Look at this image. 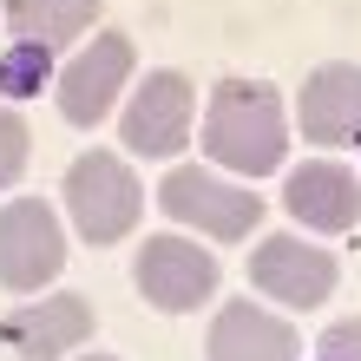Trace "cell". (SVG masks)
<instances>
[{"instance_id": "cell-1", "label": "cell", "mask_w": 361, "mask_h": 361, "mask_svg": "<svg viewBox=\"0 0 361 361\" xmlns=\"http://www.w3.org/2000/svg\"><path fill=\"white\" fill-rule=\"evenodd\" d=\"M204 152L237 178H263L283 164L289 152V118L269 79H224L210 92V118H204Z\"/></svg>"}, {"instance_id": "cell-2", "label": "cell", "mask_w": 361, "mask_h": 361, "mask_svg": "<svg viewBox=\"0 0 361 361\" xmlns=\"http://www.w3.org/2000/svg\"><path fill=\"white\" fill-rule=\"evenodd\" d=\"M66 210H73V224H79L86 243L112 250L118 237H132V224L145 210V190L125 171V158L86 152V158H73V171H66Z\"/></svg>"}, {"instance_id": "cell-3", "label": "cell", "mask_w": 361, "mask_h": 361, "mask_svg": "<svg viewBox=\"0 0 361 361\" xmlns=\"http://www.w3.org/2000/svg\"><path fill=\"white\" fill-rule=\"evenodd\" d=\"M158 204H164V217L204 230V237H217V243L250 237V230L263 224V197H250L237 184H217L210 171H197V164H178V171L158 184Z\"/></svg>"}, {"instance_id": "cell-4", "label": "cell", "mask_w": 361, "mask_h": 361, "mask_svg": "<svg viewBox=\"0 0 361 361\" xmlns=\"http://www.w3.org/2000/svg\"><path fill=\"white\" fill-rule=\"evenodd\" d=\"M66 269V237L39 197H13L0 210V289H47Z\"/></svg>"}, {"instance_id": "cell-5", "label": "cell", "mask_w": 361, "mask_h": 361, "mask_svg": "<svg viewBox=\"0 0 361 361\" xmlns=\"http://www.w3.org/2000/svg\"><path fill=\"white\" fill-rule=\"evenodd\" d=\"M132 276H138V295L152 309H164V315L204 309L210 289H217V263H210V250L184 243V237H152V243L138 250Z\"/></svg>"}, {"instance_id": "cell-6", "label": "cell", "mask_w": 361, "mask_h": 361, "mask_svg": "<svg viewBox=\"0 0 361 361\" xmlns=\"http://www.w3.org/2000/svg\"><path fill=\"white\" fill-rule=\"evenodd\" d=\"M190 79L184 73H152L125 105V152L138 158H171L190 138Z\"/></svg>"}, {"instance_id": "cell-7", "label": "cell", "mask_w": 361, "mask_h": 361, "mask_svg": "<svg viewBox=\"0 0 361 361\" xmlns=\"http://www.w3.org/2000/svg\"><path fill=\"white\" fill-rule=\"evenodd\" d=\"M335 276H342V263H335L329 250L302 243V237H269L257 257H250V283L263 295H276L283 309H315L335 289Z\"/></svg>"}, {"instance_id": "cell-8", "label": "cell", "mask_w": 361, "mask_h": 361, "mask_svg": "<svg viewBox=\"0 0 361 361\" xmlns=\"http://www.w3.org/2000/svg\"><path fill=\"white\" fill-rule=\"evenodd\" d=\"M125 79H132V39L105 27L92 47L59 73V112H66L73 125H99L105 112H112V99H118Z\"/></svg>"}, {"instance_id": "cell-9", "label": "cell", "mask_w": 361, "mask_h": 361, "mask_svg": "<svg viewBox=\"0 0 361 361\" xmlns=\"http://www.w3.org/2000/svg\"><path fill=\"white\" fill-rule=\"evenodd\" d=\"M0 342L20 361H59L79 342H92V309L86 295H47V302H27L0 322Z\"/></svg>"}, {"instance_id": "cell-10", "label": "cell", "mask_w": 361, "mask_h": 361, "mask_svg": "<svg viewBox=\"0 0 361 361\" xmlns=\"http://www.w3.org/2000/svg\"><path fill=\"white\" fill-rule=\"evenodd\" d=\"M302 138L309 145H361V66L335 59V66H315L302 79Z\"/></svg>"}, {"instance_id": "cell-11", "label": "cell", "mask_w": 361, "mask_h": 361, "mask_svg": "<svg viewBox=\"0 0 361 361\" xmlns=\"http://www.w3.org/2000/svg\"><path fill=\"white\" fill-rule=\"evenodd\" d=\"M204 355L210 361H295L302 335L283 315H263L257 302H224L210 335H204Z\"/></svg>"}, {"instance_id": "cell-12", "label": "cell", "mask_w": 361, "mask_h": 361, "mask_svg": "<svg viewBox=\"0 0 361 361\" xmlns=\"http://www.w3.org/2000/svg\"><path fill=\"white\" fill-rule=\"evenodd\" d=\"M283 204H289V217L309 224V230H355L361 184L342 164H295L289 184H283Z\"/></svg>"}, {"instance_id": "cell-13", "label": "cell", "mask_w": 361, "mask_h": 361, "mask_svg": "<svg viewBox=\"0 0 361 361\" xmlns=\"http://www.w3.org/2000/svg\"><path fill=\"white\" fill-rule=\"evenodd\" d=\"M99 7L105 0H7V27L20 39H33V47H73L86 27H99Z\"/></svg>"}, {"instance_id": "cell-14", "label": "cell", "mask_w": 361, "mask_h": 361, "mask_svg": "<svg viewBox=\"0 0 361 361\" xmlns=\"http://www.w3.org/2000/svg\"><path fill=\"white\" fill-rule=\"evenodd\" d=\"M47 79H53V53L33 47V39H13L7 59H0V92L7 99H39Z\"/></svg>"}, {"instance_id": "cell-15", "label": "cell", "mask_w": 361, "mask_h": 361, "mask_svg": "<svg viewBox=\"0 0 361 361\" xmlns=\"http://www.w3.org/2000/svg\"><path fill=\"white\" fill-rule=\"evenodd\" d=\"M20 171H27V125L13 112H0V184H13Z\"/></svg>"}, {"instance_id": "cell-16", "label": "cell", "mask_w": 361, "mask_h": 361, "mask_svg": "<svg viewBox=\"0 0 361 361\" xmlns=\"http://www.w3.org/2000/svg\"><path fill=\"white\" fill-rule=\"evenodd\" d=\"M322 355H335V361H361V322H335V329L322 335Z\"/></svg>"}, {"instance_id": "cell-17", "label": "cell", "mask_w": 361, "mask_h": 361, "mask_svg": "<svg viewBox=\"0 0 361 361\" xmlns=\"http://www.w3.org/2000/svg\"><path fill=\"white\" fill-rule=\"evenodd\" d=\"M86 361H112V355H86Z\"/></svg>"}, {"instance_id": "cell-18", "label": "cell", "mask_w": 361, "mask_h": 361, "mask_svg": "<svg viewBox=\"0 0 361 361\" xmlns=\"http://www.w3.org/2000/svg\"><path fill=\"white\" fill-rule=\"evenodd\" d=\"M322 361H335V355H322Z\"/></svg>"}]
</instances>
